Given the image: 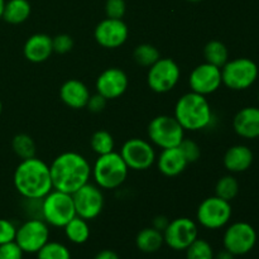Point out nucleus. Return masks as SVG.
<instances>
[{"label": "nucleus", "instance_id": "13", "mask_svg": "<svg viewBox=\"0 0 259 259\" xmlns=\"http://www.w3.org/2000/svg\"><path fill=\"white\" fill-rule=\"evenodd\" d=\"M50 239V229L45 220L29 219L17 229L15 243L24 253H37Z\"/></svg>", "mask_w": 259, "mask_h": 259}, {"label": "nucleus", "instance_id": "38", "mask_svg": "<svg viewBox=\"0 0 259 259\" xmlns=\"http://www.w3.org/2000/svg\"><path fill=\"white\" fill-rule=\"evenodd\" d=\"M106 103H108V100H106L103 95L96 93L95 95H90L88 104H86V108H88V110L91 111V113L98 114L101 113V111L105 109Z\"/></svg>", "mask_w": 259, "mask_h": 259}, {"label": "nucleus", "instance_id": "25", "mask_svg": "<svg viewBox=\"0 0 259 259\" xmlns=\"http://www.w3.org/2000/svg\"><path fill=\"white\" fill-rule=\"evenodd\" d=\"M65 234L67 239L73 244H83L90 238V228L88 220L76 215L72 220L65 225Z\"/></svg>", "mask_w": 259, "mask_h": 259}, {"label": "nucleus", "instance_id": "27", "mask_svg": "<svg viewBox=\"0 0 259 259\" xmlns=\"http://www.w3.org/2000/svg\"><path fill=\"white\" fill-rule=\"evenodd\" d=\"M133 57L134 61L142 67H151L161 58V53L153 45L143 43V45L137 46L133 52Z\"/></svg>", "mask_w": 259, "mask_h": 259}, {"label": "nucleus", "instance_id": "45", "mask_svg": "<svg viewBox=\"0 0 259 259\" xmlns=\"http://www.w3.org/2000/svg\"><path fill=\"white\" fill-rule=\"evenodd\" d=\"M258 99H259V95H258Z\"/></svg>", "mask_w": 259, "mask_h": 259}, {"label": "nucleus", "instance_id": "28", "mask_svg": "<svg viewBox=\"0 0 259 259\" xmlns=\"http://www.w3.org/2000/svg\"><path fill=\"white\" fill-rule=\"evenodd\" d=\"M238 192H239V184H238L237 179L232 175L223 176L215 186V196L227 200L229 202L237 197Z\"/></svg>", "mask_w": 259, "mask_h": 259}, {"label": "nucleus", "instance_id": "20", "mask_svg": "<svg viewBox=\"0 0 259 259\" xmlns=\"http://www.w3.org/2000/svg\"><path fill=\"white\" fill-rule=\"evenodd\" d=\"M233 126L238 136L247 139L259 137V108L247 106L238 111L233 120Z\"/></svg>", "mask_w": 259, "mask_h": 259}, {"label": "nucleus", "instance_id": "30", "mask_svg": "<svg viewBox=\"0 0 259 259\" xmlns=\"http://www.w3.org/2000/svg\"><path fill=\"white\" fill-rule=\"evenodd\" d=\"M114 146L115 143H114L113 136L106 131H96L90 138L91 149L99 156L113 152Z\"/></svg>", "mask_w": 259, "mask_h": 259}, {"label": "nucleus", "instance_id": "11", "mask_svg": "<svg viewBox=\"0 0 259 259\" xmlns=\"http://www.w3.org/2000/svg\"><path fill=\"white\" fill-rule=\"evenodd\" d=\"M257 243V233L250 224L237 222L230 225L224 233L223 244L224 249L234 255H244L254 248Z\"/></svg>", "mask_w": 259, "mask_h": 259}, {"label": "nucleus", "instance_id": "1", "mask_svg": "<svg viewBox=\"0 0 259 259\" xmlns=\"http://www.w3.org/2000/svg\"><path fill=\"white\" fill-rule=\"evenodd\" d=\"M50 172L53 189L66 194H73L89 182L91 166L80 153L65 152L53 159Z\"/></svg>", "mask_w": 259, "mask_h": 259}, {"label": "nucleus", "instance_id": "23", "mask_svg": "<svg viewBox=\"0 0 259 259\" xmlns=\"http://www.w3.org/2000/svg\"><path fill=\"white\" fill-rule=\"evenodd\" d=\"M164 244L163 233L152 228H144L137 234L136 245L143 253L158 252Z\"/></svg>", "mask_w": 259, "mask_h": 259}, {"label": "nucleus", "instance_id": "2", "mask_svg": "<svg viewBox=\"0 0 259 259\" xmlns=\"http://www.w3.org/2000/svg\"><path fill=\"white\" fill-rule=\"evenodd\" d=\"M13 182L24 199H43L53 190L50 166L37 157L22 159L15 168Z\"/></svg>", "mask_w": 259, "mask_h": 259}, {"label": "nucleus", "instance_id": "14", "mask_svg": "<svg viewBox=\"0 0 259 259\" xmlns=\"http://www.w3.org/2000/svg\"><path fill=\"white\" fill-rule=\"evenodd\" d=\"M199 235V229L194 220L177 218L168 223L163 232L164 243L174 250H186Z\"/></svg>", "mask_w": 259, "mask_h": 259}, {"label": "nucleus", "instance_id": "36", "mask_svg": "<svg viewBox=\"0 0 259 259\" xmlns=\"http://www.w3.org/2000/svg\"><path fill=\"white\" fill-rule=\"evenodd\" d=\"M17 235V228L10 220L0 219V245L14 242Z\"/></svg>", "mask_w": 259, "mask_h": 259}, {"label": "nucleus", "instance_id": "24", "mask_svg": "<svg viewBox=\"0 0 259 259\" xmlns=\"http://www.w3.org/2000/svg\"><path fill=\"white\" fill-rule=\"evenodd\" d=\"M32 8L28 0H9L5 3L3 19L9 24H22L29 18Z\"/></svg>", "mask_w": 259, "mask_h": 259}, {"label": "nucleus", "instance_id": "12", "mask_svg": "<svg viewBox=\"0 0 259 259\" xmlns=\"http://www.w3.org/2000/svg\"><path fill=\"white\" fill-rule=\"evenodd\" d=\"M76 215L85 220H93L100 215L104 207V195L98 185L90 182L71 194Z\"/></svg>", "mask_w": 259, "mask_h": 259}, {"label": "nucleus", "instance_id": "3", "mask_svg": "<svg viewBox=\"0 0 259 259\" xmlns=\"http://www.w3.org/2000/svg\"><path fill=\"white\" fill-rule=\"evenodd\" d=\"M175 118L185 131H202L210 125L212 111L210 103L204 95L187 93L179 99L175 106Z\"/></svg>", "mask_w": 259, "mask_h": 259}, {"label": "nucleus", "instance_id": "19", "mask_svg": "<svg viewBox=\"0 0 259 259\" xmlns=\"http://www.w3.org/2000/svg\"><path fill=\"white\" fill-rule=\"evenodd\" d=\"M60 98L68 108L80 110V109L86 108V104L90 98V91L82 81L71 78L61 86Z\"/></svg>", "mask_w": 259, "mask_h": 259}, {"label": "nucleus", "instance_id": "9", "mask_svg": "<svg viewBox=\"0 0 259 259\" xmlns=\"http://www.w3.org/2000/svg\"><path fill=\"white\" fill-rule=\"evenodd\" d=\"M232 205L218 196L205 199L197 207L196 218L200 225L206 229L217 230L225 227L232 218Z\"/></svg>", "mask_w": 259, "mask_h": 259}, {"label": "nucleus", "instance_id": "37", "mask_svg": "<svg viewBox=\"0 0 259 259\" xmlns=\"http://www.w3.org/2000/svg\"><path fill=\"white\" fill-rule=\"evenodd\" d=\"M23 254L24 252L15 240L0 245V259H23Z\"/></svg>", "mask_w": 259, "mask_h": 259}, {"label": "nucleus", "instance_id": "15", "mask_svg": "<svg viewBox=\"0 0 259 259\" xmlns=\"http://www.w3.org/2000/svg\"><path fill=\"white\" fill-rule=\"evenodd\" d=\"M222 68L205 62L196 66L190 73L189 85L192 93L210 95L222 86Z\"/></svg>", "mask_w": 259, "mask_h": 259}, {"label": "nucleus", "instance_id": "33", "mask_svg": "<svg viewBox=\"0 0 259 259\" xmlns=\"http://www.w3.org/2000/svg\"><path fill=\"white\" fill-rule=\"evenodd\" d=\"M179 147L189 163H195V162L200 159V156H201V149H200L199 144H197L196 142L192 141V139L184 138V141L181 142V144H180Z\"/></svg>", "mask_w": 259, "mask_h": 259}, {"label": "nucleus", "instance_id": "39", "mask_svg": "<svg viewBox=\"0 0 259 259\" xmlns=\"http://www.w3.org/2000/svg\"><path fill=\"white\" fill-rule=\"evenodd\" d=\"M169 220L167 219L166 217H163V215H158V217L154 218L153 220V228L154 229L159 230V232L163 233L164 229L167 228V225H168Z\"/></svg>", "mask_w": 259, "mask_h": 259}, {"label": "nucleus", "instance_id": "22", "mask_svg": "<svg viewBox=\"0 0 259 259\" xmlns=\"http://www.w3.org/2000/svg\"><path fill=\"white\" fill-rule=\"evenodd\" d=\"M253 152L249 147L237 144L233 146L225 152L224 154V166L225 168L233 174H239L244 172L252 166L253 163Z\"/></svg>", "mask_w": 259, "mask_h": 259}, {"label": "nucleus", "instance_id": "16", "mask_svg": "<svg viewBox=\"0 0 259 259\" xmlns=\"http://www.w3.org/2000/svg\"><path fill=\"white\" fill-rule=\"evenodd\" d=\"M129 35V28L123 19H106L101 20L94 30V38L104 48L114 50L119 48L126 42Z\"/></svg>", "mask_w": 259, "mask_h": 259}, {"label": "nucleus", "instance_id": "34", "mask_svg": "<svg viewBox=\"0 0 259 259\" xmlns=\"http://www.w3.org/2000/svg\"><path fill=\"white\" fill-rule=\"evenodd\" d=\"M126 4L124 0H106L105 14L111 19H121L125 15Z\"/></svg>", "mask_w": 259, "mask_h": 259}, {"label": "nucleus", "instance_id": "42", "mask_svg": "<svg viewBox=\"0 0 259 259\" xmlns=\"http://www.w3.org/2000/svg\"><path fill=\"white\" fill-rule=\"evenodd\" d=\"M5 0H0V19L3 18V13H4V8H5Z\"/></svg>", "mask_w": 259, "mask_h": 259}, {"label": "nucleus", "instance_id": "43", "mask_svg": "<svg viewBox=\"0 0 259 259\" xmlns=\"http://www.w3.org/2000/svg\"><path fill=\"white\" fill-rule=\"evenodd\" d=\"M187 2H190V3H199V2H201V0H187Z\"/></svg>", "mask_w": 259, "mask_h": 259}, {"label": "nucleus", "instance_id": "7", "mask_svg": "<svg viewBox=\"0 0 259 259\" xmlns=\"http://www.w3.org/2000/svg\"><path fill=\"white\" fill-rule=\"evenodd\" d=\"M257 77L258 66L250 58H235L222 67L223 83L232 90H245L255 82Z\"/></svg>", "mask_w": 259, "mask_h": 259}, {"label": "nucleus", "instance_id": "41", "mask_svg": "<svg viewBox=\"0 0 259 259\" xmlns=\"http://www.w3.org/2000/svg\"><path fill=\"white\" fill-rule=\"evenodd\" d=\"M235 255L232 254L229 250L224 249V250H220L219 253L214 254V259H234Z\"/></svg>", "mask_w": 259, "mask_h": 259}, {"label": "nucleus", "instance_id": "31", "mask_svg": "<svg viewBox=\"0 0 259 259\" xmlns=\"http://www.w3.org/2000/svg\"><path fill=\"white\" fill-rule=\"evenodd\" d=\"M37 259H71V252L62 243L48 240L37 252Z\"/></svg>", "mask_w": 259, "mask_h": 259}, {"label": "nucleus", "instance_id": "21", "mask_svg": "<svg viewBox=\"0 0 259 259\" xmlns=\"http://www.w3.org/2000/svg\"><path fill=\"white\" fill-rule=\"evenodd\" d=\"M189 162L185 158L180 147L162 149L157 158V167L159 172L166 177H176L186 169Z\"/></svg>", "mask_w": 259, "mask_h": 259}, {"label": "nucleus", "instance_id": "40", "mask_svg": "<svg viewBox=\"0 0 259 259\" xmlns=\"http://www.w3.org/2000/svg\"><path fill=\"white\" fill-rule=\"evenodd\" d=\"M94 259H120V258H119V255L116 254L114 250L104 249L101 250V252H99L98 254L94 257Z\"/></svg>", "mask_w": 259, "mask_h": 259}, {"label": "nucleus", "instance_id": "44", "mask_svg": "<svg viewBox=\"0 0 259 259\" xmlns=\"http://www.w3.org/2000/svg\"><path fill=\"white\" fill-rule=\"evenodd\" d=\"M2 110H3V104L2 101H0V114H2Z\"/></svg>", "mask_w": 259, "mask_h": 259}, {"label": "nucleus", "instance_id": "6", "mask_svg": "<svg viewBox=\"0 0 259 259\" xmlns=\"http://www.w3.org/2000/svg\"><path fill=\"white\" fill-rule=\"evenodd\" d=\"M147 133L152 143L162 149L179 147L185 138V129L171 115H158L152 119Z\"/></svg>", "mask_w": 259, "mask_h": 259}, {"label": "nucleus", "instance_id": "17", "mask_svg": "<svg viewBox=\"0 0 259 259\" xmlns=\"http://www.w3.org/2000/svg\"><path fill=\"white\" fill-rule=\"evenodd\" d=\"M129 85L126 73L118 67L104 70L96 80V91L106 100H114L123 95Z\"/></svg>", "mask_w": 259, "mask_h": 259}, {"label": "nucleus", "instance_id": "35", "mask_svg": "<svg viewBox=\"0 0 259 259\" xmlns=\"http://www.w3.org/2000/svg\"><path fill=\"white\" fill-rule=\"evenodd\" d=\"M53 52L58 55L68 53L73 48V39L68 34H57L52 38Z\"/></svg>", "mask_w": 259, "mask_h": 259}, {"label": "nucleus", "instance_id": "8", "mask_svg": "<svg viewBox=\"0 0 259 259\" xmlns=\"http://www.w3.org/2000/svg\"><path fill=\"white\" fill-rule=\"evenodd\" d=\"M181 77V70L172 58H159L149 67L147 82L149 89L157 94H166L175 89Z\"/></svg>", "mask_w": 259, "mask_h": 259}, {"label": "nucleus", "instance_id": "10", "mask_svg": "<svg viewBox=\"0 0 259 259\" xmlns=\"http://www.w3.org/2000/svg\"><path fill=\"white\" fill-rule=\"evenodd\" d=\"M120 156L129 169L146 171L156 162V152L149 142L141 138L128 139L121 146Z\"/></svg>", "mask_w": 259, "mask_h": 259}, {"label": "nucleus", "instance_id": "32", "mask_svg": "<svg viewBox=\"0 0 259 259\" xmlns=\"http://www.w3.org/2000/svg\"><path fill=\"white\" fill-rule=\"evenodd\" d=\"M214 254L210 243L199 238L186 249V259H214Z\"/></svg>", "mask_w": 259, "mask_h": 259}, {"label": "nucleus", "instance_id": "26", "mask_svg": "<svg viewBox=\"0 0 259 259\" xmlns=\"http://www.w3.org/2000/svg\"><path fill=\"white\" fill-rule=\"evenodd\" d=\"M204 57L207 63L222 68L229 61V51L220 40H210L204 48Z\"/></svg>", "mask_w": 259, "mask_h": 259}, {"label": "nucleus", "instance_id": "29", "mask_svg": "<svg viewBox=\"0 0 259 259\" xmlns=\"http://www.w3.org/2000/svg\"><path fill=\"white\" fill-rule=\"evenodd\" d=\"M12 147L14 153L17 154L19 158L27 159L35 157V143L33 138L28 134H17L13 138Z\"/></svg>", "mask_w": 259, "mask_h": 259}, {"label": "nucleus", "instance_id": "18", "mask_svg": "<svg viewBox=\"0 0 259 259\" xmlns=\"http://www.w3.org/2000/svg\"><path fill=\"white\" fill-rule=\"evenodd\" d=\"M53 53L52 38L45 33H35L30 35L24 43L23 55L29 62L42 63L47 61Z\"/></svg>", "mask_w": 259, "mask_h": 259}, {"label": "nucleus", "instance_id": "5", "mask_svg": "<svg viewBox=\"0 0 259 259\" xmlns=\"http://www.w3.org/2000/svg\"><path fill=\"white\" fill-rule=\"evenodd\" d=\"M42 217L43 220L52 227L65 228V225L76 217L71 194L58 190L51 191L42 200Z\"/></svg>", "mask_w": 259, "mask_h": 259}, {"label": "nucleus", "instance_id": "4", "mask_svg": "<svg viewBox=\"0 0 259 259\" xmlns=\"http://www.w3.org/2000/svg\"><path fill=\"white\" fill-rule=\"evenodd\" d=\"M129 168L121 158L120 153L110 152V153L99 156L94 167L91 168L95 184L100 189L115 190L125 182L128 177Z\"/></svg>", "mask_w": 259, "mask_h": 259}]
</instances>
